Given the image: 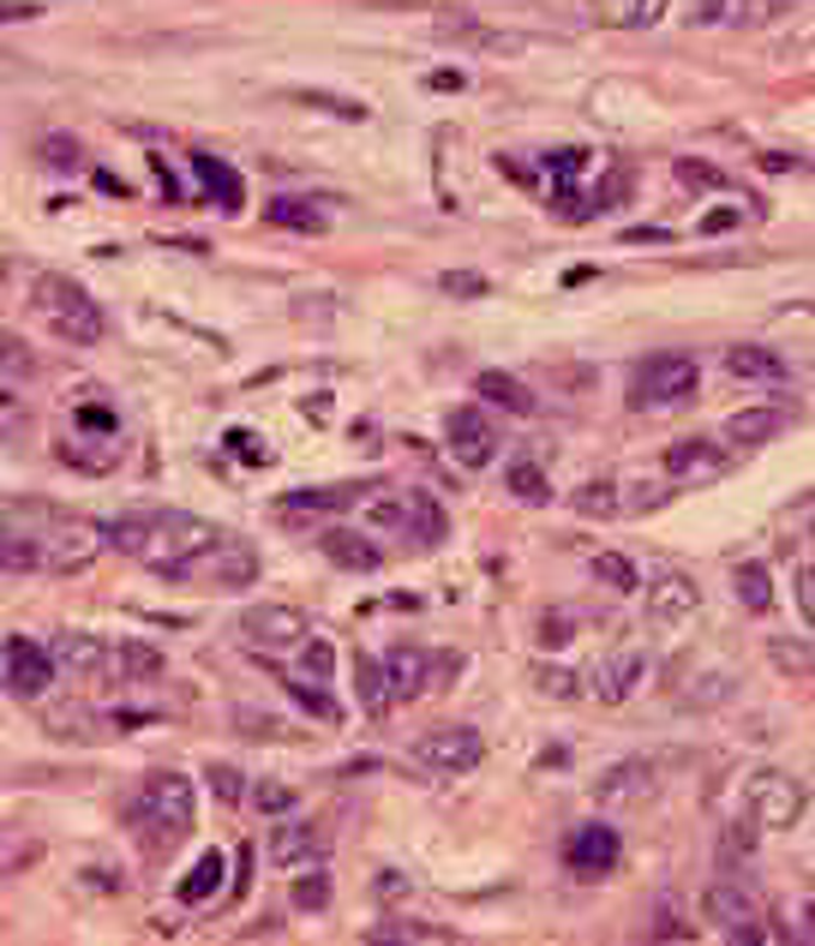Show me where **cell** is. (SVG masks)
Instances as JSON below:
<instances>
[{
  "label": "cell",
  "instance_id": "cell-1",
  "mask_svg": "<svg viewBox=\"0 0 815 946\" xmlns=\"http://www.w3.org/2000/svg\"><path fill=\"white\" fill-rule=\"evenodd\" d=\"M114 552L138 557L162 581H198V564L210 557V545L222 540L216 521H198L186 509H133L120 521H102Z\"/></svg>",
  "mask_w": 815,
  "mask_h": 946
},
{
  "label": "cell",
  "instance_id": "cell-2",
  "mask_svg": "<svg viewBox=\"0 0 815 946\" xmlns=\"http://www.w3.org/2000/svg\"><path fill=\"white\" fill-rule=\"evenodd\" d=\"M36 312L48 318L67 348H96L108 336V318H102V300H91V288L72 282V276H36Z\"/></svg>",
  "mask_w": 815,
  "mask_h": 946
},
{
  "label": "cell",
  "instance_id": "cell-3",
  "mask_svg": "<svg viewBox=\"0 0 815 946\" xmlns=\"http://www.w3.org/2000/svg\"><path fill=\"white\" fill-rule=\"evenodd\" d=\"M133 815L145 821V833L157 827V839H145L150 851H162V845H174V839H186L193 833V821H198V791H193V778L186 773H150L145 785H138V803H133Z\"/></svg>",
  "mask_w": 815,
  "mask_h": 946
},
{
  "label": "cell",
  "instance_id": "cell-4",
  "mask_svg": "<svg viewBox=\"0 0 815 946\" xmlns=\"http://www.w3.org/2000/svg\"><path fill=\"white\" fill-rule=\"evenodd\" d=\"M102 545H108L102 521L72 516V509H55L48 528H43V569L48 575H84L102 557Z\"/></svg>",
  "mask_w": 815,
  "mask_h": 946
},
{
  "label": "cell",
  "instance_id": "cell-5",
  "mask_svg": "<svg viewBox=\"0 0 815 946\" xmlns=\"http://www.w3.org/2000/svg\"><path fill=\"white\" fill-rule=\"evenodd\" d=\"M696 383H702V372H696V360H684V354H654V360L635 366L630 378V407H684L696 395Z\"/></svg>",
  "mask_w": 815,
  "mask_h": 946
},
{
  "label": "cell",
  "instance_id": "cell-6",
  "mask_svg": "<svg viewBox=\"0 0 815 946\" xmlns=\"http://www.w3.org/2000/svg\"><path fill=\"white\" fill-rule=\"evenodd\" d=\"M55 677H60L55 654H48L43 642H31V635H12V642L0 647V683L19 701H43L48 689H55Z\"/></svg>",
  "mask_w": 815,
  "mask_h": 946
},
{
  "label": "cell",
  "instance_id": "cell-7",
  "mask_svg": "<svg viewBox=\"0 0 815 946\" xmlns=\"http://www.w3.org/2000/svg\"><path fill=\"white\" fill-rule=\"evenodd\" d=\"M414 761L432 766V773H474L486 761V737L474 725H438V731H426L414 743Z\"/></svg>",
  "mask_w": 815,
  "mask_h": 946
},
{
  "label": "cell",
  "instance_id": "cell-8",
  "mask_svg": "<svg viewBox=\"0 0 815 946\" xmlns=\"http://www.w3.org/2000/svg\"><path fill=\"white\" fill-rule=\"evenodd\" d=\"M702 916L708 923H720L732 941H761V904H756V892L744 887V880H708V892H702Z\"/></svg>",
  "mask_w": 815,
  "mask_h": 946
},
{
  "label": "cell",
  "instance_id": "cell-9",
  "mask_svg": "<svg viewBox=\"0 0 815 946\" xmlns=\"http://www.w3.org/2000/svg\"><path fill=\"white\" fill-rule=\"evenodd\" d=\"M456 671L450 654H426V647H390L384 654V677H390V695L414 701L426 689H444V677Z\"/></svg>",
  "mask_w": 815,
  "mask_h": 946
},
{
  "label": "cell",
  "instance_id": "cell-10",
  "mask_svg": "<svg viewBox=\"0 0 815 946\" xmlns=\"http://www.w3.org/2000/svg\"><path fill=\"white\" fill-rule=\"evenodd\" d=\"M240 635H246V647H259V654H295L306 635H312V623H306V611H295V605H252L246 618H240Z\"/></svg>",
  "mask_w": 815,
  "mask_h": 946
},
{
  "label": "cell",
  "instance_id": "cell-11",
  "mask_svg": "<svg viewBox=\"0 0 815 946\" xmlns=\"http://www.w3.org/2000/svg\"><path fill=\"white\" fill-rule=\"evenodd\" d=\"M444 443H450V455L462 468H486L492 455H498V426L486 419V407H450V419H444Z\"/></svg>",
  "mask_w": 815,
  "mask_h": 946
},
{
  "label": "cell",
  "instance_id": "cell-12",
  "mask_svg": "<svg viewBox=\"0 0 815 946\" xmlns=\"http://www.w3.org/2000/svg\"><path fill=\"white\" fill-rule=\"evenodd\" d=\"M618 856H623V839H618V827H606V821H588L564 839V863H570V875H582V880L611 875Z\"/></svg>",
  "mask_w": 815,
  "mask_h": 946
},
{
  "label": "cell",
  "instance_id": "cell-13",
  "mask_svg": "<svg viewBox=\"0 0 815 946\" xmlns=\"http://www.w3.org/2000/svg\"><path fill=\"white\" fill-rule=\"evenodd\" d=\"M749 815H756V827H792L804 815V785L792 773H756L749 778Z\"/></svg>",
  "mask_w": 815,
  "mask_h": 946
},
{
  "label": "cell",
  "instance_id": "cell-14",
  "mask_svg": "<svg viewBox=\"0 0 815 946\" xmlns=\"http://www.w3.org/2000/svg\"><path fill=\"white\" fill-rule=\"evenodd\" d=\"M55 665L72 677H84V683H102V677L120 671V659H114V647H102V635H84V630H60L55 635Z\"/></svg>",
  "mask_w": 815,
  "mask_h": 946
},
{
  "label": "cell",
  "instance_id": "cell-15",
  "mask_svg": "<svg viewBox=\"0 0 815 946\" xmlns=\"http://www.w3.org/2000/svg\"><path fill=\"white\" fill-rule=\"evenodd\" d=\"M198 581H210V587H252V581H259V552H252L240 533L222 528V540H216L210 557L198 564Z\"/></svg>",
  "mask_w": 815,
  "mask_h": 946
},
{
  "label": "cell",
  "instance_id": "cell-16",
  "mask_svg": "<svg viewBox=\"0 0 815 946\" xmlns=\"http://www.w3.org/2000/svg\"><path fill=\"white\" fill-rule=\"evenodd\" d=\"M696 605H702V587L690 581V575H659L654 587H647V618H654V630H678V623L696 618Z\"/></svg>",
  "mask_w": 815,
  "mask_h": 946
},
{
  "label": "cell",
  "instance_id": "cell-17",
  "mask_svg": "<svg viewBox=\"0 0 815 946\" xmlns=\"http://www.w3.org/2000/svg\"><path fill=\"white\" fill-rule=\"evenodd\" d=\"M659 468H666V480H678V485H708V480L725 473V450L708 443V438H678Z\"/></svg>",
  "mask_w": 815,
  "mask_h": 946
},
{
  "label": "cell",
  "instance_id": "cell-18",
  "mask_svg": "<svg viewBox=\"0 0 815 946\" xmlns=\"http://www.w3.org/2000/svg\"><path fill=\"white\" fill-rule=\"evenodd\" d=\"M193 181L204 192V204H216V210H228V216L246 204V181H240L222 157H210V150H198V157H193Z\"/></svg>",
  "mask_w": 815,
  "mask_h": 946
},
{
  "label": "cell",
  "instance_id": "cell-19",
  "mask_svg": "<svg viewBox=\"0 0 815 946\" xmlns=\"http://www.w3.org/2000/svg\"><path fill=\"white\" fill-rule=\"evenodd\" d=\"M318 545H324V557L336 569H354V575H372L378 564H384V552H378L366 533H354V528H324V533H318Z\"/></svg>",
  "mask_w": 815,
  "mask_h": 946
},
{
  "label": "cell",
  "instance_id": "cell-20",
  "mask_svg": "<svg viewBox=\"0 0 815 946\" xmlns=\"http://www.w3.org/2000/svg\"><path fill=\"white\" fill-rule=\"evenodd\" d=\"M594 791H600L606 803H642V797H654V766L647 761H618V766L600 773Z\"/></svg>",
  "mask_w": 815,
  "mask_h": 946
},
{
  "label": "cell",
  "instance_id": "cell-21",
  "mask_svg": "<svg viewBox=\"0 0 815 946\" xmlns=\"http://www.w3.org/2000/svg\"><path fill=\"white\" fill-rule=\"evenodd\" d=\"M324 851V827H312V821H283V827H271V856L283 868H300L306 856H318Z\"/></svg>",
  "mask_w": 815,
  "mask_h": 946
},
{
  "label": "cell",
  "instance_id": "cell-22",
  "mask_svg": "<svg viewBox=\"0 0 815 946\" xmlns=\"http://www.w3.org/2000/svg\"><path fill=\"white\" fill-rule=\"evenodd\" d=\"M366 485H306V492L283 497V516H324V509H348L360 504Z\"/></svg>",
  "mask_w": 815,
  "mask_h": 946
},
{
  "label": "cell",
  "instance_id": "cell-23",
  "mask_svg": "<svg viewBox=\"0 0 815 946\" xmlns=\"http://www.w3.org/2000/svg\"><path fill=\"white\" fill-rule=\"evenodd\" d=\"M785 431V414L780 407H744V414L725 419V443H744V450H756V443L780 438Z\"/></svg>",
  "mask_w": 815,
  "mask_h": 946
},
{
  "label": "cell",
  "instance_id": "cell-24",
  "mask_svg": "<svg viewBox=\"0 0 815 946\" xmlns=\"http://www.w3.org/2000/svg\"><path fill=\"white\" fill-rule=\"evenodd\" d=\"M696 19H702V24H737V31H749V24H768V19H773V0H696Z\"/></svg>",
  "mask_w": 815,
  "mask_h": 946
},
{
  "label": "cell",
  "instance_id": "cell-25",
  "mask_svg": "<svg viewBox=\"0 0 815 946\" xmlns=\"http://www.w3.org/2000/svg\"><path fill=\"white\" fill-rule=\"evenodd\" d=\"M474 390L486 395L492 407H504V414H533V390L521 378H509V372H498V366H486V372L474 378Z\"/></svg>",
  "mask_w": 815,
  "mask_h": 946
},
{
  "label": "cell",
  "instance_id": "cell-26",
  "mask_svg": "<svg viewBox=\"0 0 815 946\" xmlns=\"http://www.w3.org/2000/svg\"><path fill=\"white\" fill-rule=\"evenodd\" d=\"M354 683H360V707L372 713V719H384V713L397 707V695H390V677H384V659L360 654V659H354Z\"/></svg>",
  "mask_w": 815,
  "mask_h": 946
},
{
  "label": "cell",
  "instance_id": "cell-27",
  "mask_svg": "<svg viewBox=\"0 0 815 946\" xmlns=\"http://www.w3.org/2000/svg\"><path fill=\"white\" fill-rule=\"evenodd\" d=\"M725 372H732V378H749V383H780L785 378V360H780V354H773V348H749V342H744V348H725Z\"/></svg>",
  "mask_w": 815,
  "mask_h": 946
},
{
  "label": "cell",
  "instance_id": "cell-28",
  "mask_svg": "<svg viewBox=\"0 0 815 946\" xmlns=\"http://www.w3.org/2000/svg\"><path fill=\"white\" fill-rule=\"evenodd\" d=\"M271 228H295V234H324L330 216L318 210V198H271Z\"/></svg>",
  "mask_w": 815,
  "mask_h": 946
},
{
  "label": "cell",
  "instance_id": "cell-29",
  "mask_svg": "<svg viewBox=\"0 0 815 946\" xmlns=\"http://www.w3.org/2000/svg\"><path fill=\"white\" fill-rule=\"evenodd\" d=\"M222 851H204L193 868H186V880H181V904H210L216 892H222Z\"/></svg>",
  "mask_w": 815,
  "mask_h": 946
},
{
  "label": "cell",
  "instance_id": "cell-30",
  "mask_svg": "<svg viewBox=\"0 0 815 946\" xmlns=\"http://www.w3.org/2000/svg\"><path fill=\"white\" fill-rule=\"evenodd\" d=\"M0 569L7 575H36L43 569V533H19V528L0 533Z\"/></svg>",
  "mask_w": 815,
  "mask_h": 946
},
{
  "label": "cell",
  "instance_id": "cell-31",
  "mask_svg": "<svg viewBox=\"0 0 815 946\" xmlns=\"http://www.w3.org/2000/svg\"><path fill=\"white\" fill-rule=\"evenodd\" d=\"M635 677H642V654H618V659H606V665H600V689H594V695L618 707V701L635 689Z\"/></svg>",
  "mask_w": 815,
  "mask_h": 946
},
{
  "label": "cell",
  "instance_id": "cell-32",
  "mask_svg": "<svg viewBox=\"0 0 815 946\" xmlns=\"http://www.w3.org/2000/svg\"><path fill=\"white\" fill-rule=\"evenodd\" d=\"M408 504H414V516H408V533H414L420 545H438L444 533H450V521H444V509L432 504L426 492H408Z\"/></svg>",
  "mask_w": 815,
  "mask_h": 946
},
{
  "label": "cell",
  "instance_id": "cell-33",
  "mask_svg": "<svg viewBox=\"0 0 815 946\" xmlns=\"http://www.w3.org/2000/svg\"><path fill=\"white\" fill-rule=\"evenodd\" d=\"M120 677L126 683H150V677H162V654L150 642H120Z\"/></svg>",
  "mask_w": 815,
  "mask_h": 946
},
{
  "label": "cell",
  "instance_id": "cell-34",
  "mask_svg": "<svg viewBox=\"0 0 815 946\" xmlns=\"http://www.w3.org/2000/svg\"><path fill=\"white\" fill-rule=\"evenodd\" d=\"M594 581H606L611 593H635V587H642V575H635V564L623 552H600V557H594Z\"/></svg>",
  "mask_w": 815,
  "mask_h": 946
},
{
  "label": "cell",
  "instance_id": "cell-35",
  "mask_svg": "<svg viewBox=\"0 0 815 946\" xmlns=\"http://www.w3.org/2000/svg\"><path fill=\"white\" fill-rule=\"evenodd\" d=\"M570 504H576V516L606 521V516H618V485H611V480H588L576 497H570Z\"/></svg>",
  "mask_w": 815,
  "mask_h": 946
},
{
  "label": "cell",
  "instance_id": "cell-36",
  "mask_svg": "<svg viewBox=\"0 0 815 946\" xmlns=\"http://www.w3.org/2000/svg\"><path fill=\"white\" fill-rule=\"evenodd\" d=\"M295 654H300V677H312V683H330V671H336V647H330L324 635H306Z\"/></svg>",
  "mask_w": 815,
  "mask_h": 946
},
{
  "label": "cell",
  "instance_id": "cell-37",
  "mask_svg": "<svg viewBox=\"0 0 815 946\" xmlns=\"http://www.w3.org/2000/svg\"><path fill=\"white\" fill-rule=\"evenodd\" d=\"M732 581H737V599H744L749 611H768L773 605V587H768V569H761V564H737Z\"/></svg>",
  "mask_w": 815,
  "mask_h": 946
},
{
  "label": "cell",
  "instance_id": "cell-38",
  "mask_svg": "<svg viewBox=\"0 0 815 946\" xmlns=\"http://www.w3.org/2000/svg\"><path fill=\"white\" fill-rule=\"evenodd\" d=\"M0 378H12V383L36 378V354L19 336H7V330H0Z\"/></svg>",
  "mask_w": 815,
  "mask_h": 946
},
{
  "label": "cell",
  "instance_id": "cell-39",
  "mask_svg": "<svg viewBox=\"0 0 815 946\" xmlns=\"http://www.w3.org/2000/svg\"><path fill=\"white\" fill-rule=\"evenodd\" d=\"M366 516H372V528L408 533V516H414V504H408V492H397V497H372V504H366Z\"/></svg>",
  "mask_w": 815,
  "mask_h": 946
},
{
  "label": "cell",
  "instance_id": "cell-40",
  "mask_svg": "<svg viewBox=\"0 0 815 946\" xmlns=\"http://www.w3.org/2000/svg\"><path fill=\"white\" fill-rule=\"evenodd\" d=\"M324 904H330V875H324V868L295 875V911H324Z\"/></svg>",
  "mask_w": 815,
  "mask_h": 946
},
{
  "label": "cell",
  "instance_id": "cell-41",
  "mask_svg": "<svg viewBox=\"0 0 815 946\" xmlns=\"http://www.w3.org/2000/svg\"><path fill=\"white\" fill-rule=\"evenodd\" d=\"M288 695H295L300 707L312 713V719H336V701H330L324 689L312 683V677H300V671H295V677H288Z\"/></svg>",
  "mask_w": 815,
  "mask_h": 946
},
{
  "label": "cell",
  "instance_id": "cell-42",
  "mask_svg": "<svg viewBox=\"0 0 815 946\" xmlns=\"http://www.w3.org/2000/svg\"><path fill=\"white\" fill-rule=\"evenodd\" d=\"M43 162H48V169H60V174H79V169H84V150H79V138H67V132L43 138Z\"/></svg>",
  "mask_w": 815,
  "mask_h": 946
},
{
  "label": "cell",
  "instance_id": "cell-43",
  "mask_svg": "<svg viewBox=\"0 0 815 946\" xmlns=\"http://www.w3.org/2000/svg\"><path fill=\"white\" fill-rule=\"evenodd\" d=\"M509 492H516L521 504H546V497H552V485H546V473L533 468V462H516V468H509Z\"/></svg>",
  "mask_w": 815,
  "mask_h": 946
},
{
  "label": "cell",
  "instance_id": "cell-44",
  "mask_svg": "<svg viewBox=\"0 0 815 946\" xmlns=\"http://www.w3.org/2000/svg\"><path fill=\"white\" fill-rule=\"evenodd\" d=\"M773 665L792 671V677H810L815 671V647H797V642H785V635H780V642H773Z\"/></svg>",
  "mask_w": 815,
  "mask_h": 946
},
{
  "label": "cell",
  "instance_id": "cell-45",
  "mask_svg": "<svg viewBox=\"0 0 815 946\" xmlns=\"http://www.w3.org/2000/svg\"><path fill=\"white\" fill-rule=\"evenodd\" d=\"M295 102H306V108H324V114H342V120H366L360 102L348 96H324V91H295Z\"/></svg>",
  "mask_w": 815,
  "mask_h": 946
},
{
  "label": "cell",
  "instance_id": "cell-46",
  "mask_svg": "<svg viewBox=\"0 0 815 946\" xmlns=\"http://www.w3.org/2000/svg\"><path fill=\"white\" fill-rule=\"evenodd\" d=\"M678 181L684 186H696V192H713V186H725V174L713 169V162H696V157H678Z\"/></svg>",
  "mask_w": 815,
  "mask_h": 946
},
{
  "label": "cell",
  "instance_id": "cell-47",
  "mask_svg": "<svg viewBox=\"0 0 815 946\" xmlns=\"http://www.w3.org/2000/svg\"><path fill=\"white\" fill-rule=\"evenodd\" d=\"M749 851H756V827H744V821L725 827V839H720V856H725V863H744Z\"/></svg>",
  "mask_w": 815,
  "mask_h": 946
},
{
  "label": "cell",
  "instance_id": "cell-48",
  "mask_svg": "<svg viewBox=\"0 0 815 946\" xmlns=\"http://www.w3.org/2000/svg\"><path fill=\"white\" fill-rule=\"evenodd\" d=\"M792 599H797V618H804V630H815V569H797V575H792Z\"/></svg>",
  "mask_w": 815,
  "mask_h": 946
},
{
  "label": "cell",
  "instance_id": "cell-49",
  "mask_svg": "<svg viewBox=\"0 0 815 946\" xmlns=\"http://www.w3.org/2000/svg\"><path fill=\"white\" fill-rule=\"evenodd\" d=\"M0 419H12V426L31 419V407H24V395H19V383H12V378H0Z\"/></svg>",
  "mask_w": 815,
  "mask_h": 946
},
{
  "label": "cell",
  "instance_id": "cell-50",
  "mask_svg": "<svg viewBox=\"0 0 815 946\" xmlns=\"http://www.w3.org/2000/svg\"><path fill=\"white\" fill-rule=\"evenodd\" d=\"M252 803H259L264 815H283V809H295V791H288V785H259V791H252Z\"/></svg>",
  "mask_w": 815,
  "mask_h": 946
},
{
  "label": "cell",
  "instance_id": "cell-51",
  "mask_svg": "<svg viewBox=\"0 0 815 946\" xmlns=\"http://www.w3.org/2000/svg\"><path fill=\"white\" fill-rule=\"evenodd\" d=\"M210 791H216L222 803H240V797H246V785H240L234 766H210Z\"/></svg>",
  "mask_w": 815,
  "mask_h": 946
},
{
  "label": "cell",
  "instance_id": "cell-52",
  "mask_svg": "<svg viewBox=\"0 0 815 946\" xmlns=\"http://www.w3.org/2000/svg\"><path fill=\"white\" fill-rule=\"evenodd\" d=\"M666 7H671V0H630V7H623V24H630V31H642V24H654Z\"/></svg>",
  "mask_w": 815,
  "mask_h": 946
},
{
  "label": "cell",
  "instance_id": "cell-53",
  "mask_svg": "<svg viewBox=\"0 0 815 946\" xmlns=\"http://www.w3.org/2000/svg\"><path fill=\"white\" fill-rule=\"evenodd\" d=\"M79 426L84 431H114V407L108 402H79Z\"/></svg>",
  "mask_w": 815,
  "mask_h": 946
},
{
  "label": "cell",
  "instance_id": "cell-54",
  "mask_svg": "<svg viewBox=\"0 0 815 946\" xmlns=\"http://www.w3.org/2000/svg\"><path fill=\"white\" fill-rule=\"evenodd\" d=\"M438 288H444V293H486V276H474V270H450V276H438Z\"/></svg>",
  "mask_w": 815,
  "mask_h": 946
},
{
  "label": "cell",
  "instance_id": "cell-55",
  "mask_svg": "<svg viewBox=\"0 0 815 946\" xmlns=\"http://www.w3.org/2000/svg\"><path fill=\"white\" fill-rule=\"evenodd\" d=\"M222 443H228V450H234V455H240V462H252V468H259V462H264V450H259V438H252V431H228V438H222Z\"/></svg>",
  "mask_w": 815,
  "mask_h": 946
},
{
  "label": "cell",
  "instance_id": "cell-56",
  "mask_svg": "<svg viewBox=\"0 0 815 946\" xmlns=\"http://www.w3.org/2000/svg\"><path fill=\"white\" fill-rule=\"evenodd\" d=\"M24 19H43L36 0H0V24H24Z\"/></svg>",
  "mask_w": 815,
  "mask_h": 946
},
{
  "label": "cell",
  "instance_id": "cell-57",
  "mask_svg": "<svg viewBox=\"0 0 815 946\" xmlns=\"http://www.w3.org/2000/svg\"><path fill=\"white\" fill-rule=\"evenodd\" d=\"M540 689H546V695H576V677H570V671H540Z\"/></svg>",
  "mask_w": 815,
  "mask_h": 946
},
{
  "label": "cell",
  "instance_id": "cell-58",
  "mask_svg": "<svg viewBox=\"0 0 815 946\" xmlns=\"http://www.w3.org/2000/svg\"><path fill=\"white\" fill-rule=\"evenodd\" d=\"M546 169L570 181V174H582V150H552V157H546Z\"/></svg>",
  "mask_w": 815,
  "mask_h": 946
},
{
  "label": "cell",
  "instance_id": "cell-59",
  "mask_svg": "<svg viewBox=\"0 0 815 946\" xmlns=\"http://www.w3.org/2000/svg\"><path fill=\"white\" fill-rule=\"evenodd\" d=\"M570 630H576L570 618H546V623H540V642H546V647H564V642H570Z\"/></svg>",
  "mask_w": 815,
  "mask_h": 946
},
{
  "label": "cell",
  "instance_id": "cell-60",
  "mask_svg": "<svg viewBox=\"0 0 815 946\" xmlns=\"http://www.w3.org/2000/svg\"><path fill=\"white\" fill-rule=\"evenodd\" d=\"M654 935H659V941H690V928H684L671 911H659V916H654Z\"/></svg>",
  "mask_w": 815,
  "mask_h": 946
},
{
  "label": "cell",
  "instance_id": "cell-61",
  "mask_svg": "<svg viewBox=\"0 0 815 946\" xmlns=\"http://www.w3.org/2000/svg\"><path fill=\"white\" fill-rule=\"evenodd\" d=\"M150 174H157V186H162V198H181V186H174V174H169V162H162V157H150Z\"/></svg>",
  "mask_w": 815,
  "mask_h": 946
},
{
  "label": "cell",
  "instance_id": "cell-62",
  "mask_svg": "<svg viewBox=\"0 0 815 946\" xmlns=\"http://www.w3.org/2000/svg\"><path fill=\"white\" fill-rule=\"evenodd\" d=\"M744 216L737 210H713V216H702V234H725V228H737Z\"/></svg>",
  "mask_w": 815,
  "mask_h": 946
},
{
  "label": "cell",
  "instance_id": "cell-63",
  "mask_svg": "<svg viewBox=\"0 0 815 946\" xmlns=\"http://www.w3.org/2000/svg\"><path fill=\"white\" fill-rule=\"evenodd\" d=\"M804 923H810V928H804V935L815 941V904H810V911H804Z\"/></svg>",
  "mask_w": 815,
  "mask_h": 946
},
{
  "label": "cell",
  "instance_id": "cell-64",
  "mask_svg": "<svg viewBox=\"0 0 815 946\" xmlns=\"http://www.w3.org/2000/svg\"><path fill=\"white\" fill-rule=\"evenodd\" d=\"M0 288H7V258H0Z\"/></svg>",
  "mask_w": 815,
  "mask_h": 946
}]
</instances>
